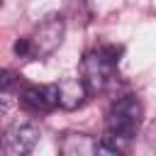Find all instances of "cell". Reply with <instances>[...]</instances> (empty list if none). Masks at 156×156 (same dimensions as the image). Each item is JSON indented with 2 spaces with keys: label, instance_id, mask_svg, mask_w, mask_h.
<instances>
[{
  "label": "cell",
  "instance_id": "obj_7",
  "mask_svg": "<svg viewBox=\"0 0 156 156\" xmlns=\"http://www.w3.org/2000/svg\"><path fill=\"white\" fill-rule=\"evenodd\" d=\"M90 90L83 78H61L58 80V102L63 110H78L88 100Z\"/></svg>",
  "mask_w": 156,
  "mask_h": 156
},
{
  "label": "cell",
  "instance_id": "obj_6",
  "mask_svg": "<svg viewBox=\"0 0 156 156\" xmlns=\"http://www.w3.org/2000/svg\"><path fill=\"white\" fill-rule=\"evenodd\" d=\"M58 151L63 156H95L100 154V139L80 132H63L58 139Z\"/></svg>",
  "mask_w": 156,
  "mask_h": 156
},
{
  "label": "cell",
  "instance_id": "obj_3",
  "mask_svg": "<svg viewBox=\"0 0 156 156\" xmlns=\"http://www.w3.org/2000/svg\"><path fill=\"white\" fill-rule=\"evenodd\" d=\"M63 37H66V20L61 15H46L32 32L29 37V58H49L61 44H63Z\"/></svg>",
  "mask_w": 156,
  "mask_h": 156
},
{
  "label": "cell",
  "instance_id": "obj_4",
  "mask_svg": "<svg viewBox=\"0 0 156 156\" xmlns=\"http://www.w3.org/2000/svg\"><path fill=\"white\" fill-rule=\"evenodd\" d=\"M39 141V129L34 122H15L5 129L2 136V154L5 156H24Z\"/></svg>",
  "mask_w": 156,
  "mask_h": 156
},
{
  "label": "cell",
  "instance_id": "obj_1",
  "mask_svg": "<svg viewBox=\"0 0 156 156\" xmlns=\"http://www.w3.org/2000/svg\"><path fill=\"white\" fill-rule=\"evenodd\" d=\"M141 117H144V105L136 95H124L117 98L107 115H105V144L110 146L112 156L124 151V144L132 141L141 127Z\"/></svg>",
  "mask_w": 156,
  "mask_h": 156
},
{
  "label": "cell",
  "instance_id": "obj_2",
  "mask_svg": "<svg viewBox=\"0 0 156 156\" xmlns=\"http://www.w3.org/2000/svg\"><path fill=\"white\" fill-rule=\"evenodd\" d=\"M124 54L122 44H102L98 49H90L80 61V78L88 85L90 95L105 93L115 80V68Z\"/></svg>",
  "mask_w": 156,
  "mask_h": 156
},
{
  "label": "cell",
  "instance_id": "obj_5",
  "mask_svg": "<svg viewBox=\"0 0 156 156\" xmlns=\"http://www.w3.org/2000/svg\"><path fill=\"white\" fill-rule=\"evenodd\" d=\"M22 102L32 112H51V110L61 107V102H58V83L24 85L22 88Z\"/></svg>",
  "mask_w": 156,
  "mask_h": 156
},
{
  "label": "cell",
  "instance_id": "obj_8",
  "mask_svg": "<svg viewBox=\"0 0 156 156\" xmlns=\"http://www.w3.org/2000/svg\"><path fill=\"white\" fill-rule=\"evenodd\" d=\"M12 51H15L20 58H29V51H32V46H29V37H20V39L15 41V46H12Z\"/></svg>",
  "mask_w": 156,
  "mask_h": 156
}]
</instances>
